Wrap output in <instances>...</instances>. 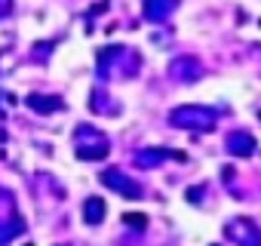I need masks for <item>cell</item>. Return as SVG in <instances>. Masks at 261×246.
Instances as JSON below:
<instances>
[{
    "mask_svg": "<svg viewBox=\"0 0 261 246\" xmlns=\"http://www.w3.org/2000/svg\"><path fill=\"white\" fill-rule=\"evenodd\" d=\"M105 215H108L105 200H101V197H86V203H83V222H86V225H98Z\"/></svg>",
    "mask_w": 261,
    "mask_h": 246,
    "instance_id": "cell-6",
    "label": "cell"
},
{
    "mask_svg": "<svg viewBox=\"0 0 261 246\" xmlns=\"http://www.w3.org/2000/svg\"><path fill=\"white\" fill-rule=\"evenodd\" d=\"M169 74H172L175 80H181V83H191V80L200 77V62L191 59V56H181V59H175V62L169 65Z\"/></svg>",
    "mask_w": 261,
    "mask_h": 246,
    "instance_id": "cell-4",
    "label": "cell"
},
{
    "mask_svg": "<svg viewBox=\"0 0 261 246\" xmlns=\"http://www.w3.org/2000/svg\"><path fill=\"white\" fill-rule=\"evenodd\" d=\"M25 105H28V108H34L37 114H53V111H62V108H65L56 95H49V99H46V95H37V92H34V95H28V99H25Z\"/></svg>",
    "mask_w": 261,
    "mask_h": 246,
    "instance_id": "cell-8",
    "label": "cell"
},
{
    "mask_svg": "<svg viewBox=\"0 0 261 246\" xmlns=\"http://www.w3.org/2000/svg\"><path fill=\"white\" fill-rule=\"evenodd\" d=\"M123 228H129V231H148V215H142V212H126L123 215Z\"/></svg>",
    "mask_w": 261,
    "mask_h": 246,
    "instance_id": "cell-10",
    "label": "cell"
},
{
    "mask_svg": "<svg viewBox=\"0 0 261 246\" xmlns=\"http://www.w3.org/2000/svg\"><path fill=\"white\" fill-rule=\"evenodd\" d=\"M98 179H101V185H105V188H111V191L123 194L126 200H142V194H145V188H142L136 179H129V176H126V173H120V169H105Z\"/></svg>",
    "mask_w": 261,
    "mask_h": 246,
    "instance_id": "cell-2",
    "label": "cell"
},
{
    "mask_svg": "<svg viewBox=\"0 0 261 246\" xmlns=\"http://www.w3.org/2000/svg\"><path fill=\"white\" fill-rule=\"evenodd\" d=\"M169 157V151H142L139 157H136V163L139 166H157L160 160H166Z\"/></svg>",
    "mask_w": 261,
    "mask_h": 246,
    "instance_id": "cell-11",
    "label": "cell"
},
{
    "mask_svg": "<svg viewBox=\"0 0 261 246\" xmlns=\"http://www.w3.org/2000/svg\"><path fill=\"white\" fill-rule=\"evenodd\" d=\"M252 136H246V133H233L230 139H227V151L230 154H249L252 151Z\"/></svg>",
    "mask_w": 261,
    "mask_h": 246,
    "instance_id": "cell-9",
    "label": "cell"
},
{
    "mask_svg": "<svg viewBox=\"0 0 261 246\" xmlns=\"http://www.w3.org/2000/svg\"><path fill=\"white\" fill-rule=\"evenodd\" d=\"M10 10H13V0H0V19L10 16Z\"/></svg>",
    "mask_w": 261,
    "mask_h": 246,
    "instance_id": "cell-12",
    "label": "cell"
},
{
    "mask_svg": "<svg viewBox=\"0 0 261 246\" xmlns=\"http://www.w3.org/2000/svg\"><path fill=\"white\" fill-rule=\"evenodd\" d=\"M200 194H203V188H188V200H191V203H197Z\"/></svg>",
    "mask_w": 261,
    "mask_h": 246,
    "instance_id": "cell-13",
    "label": "cell"
},
{
    "mask_svg": "<svg viewBox=\"0 0 261 246\" xmlns=\"http://www.w3.org/2000/svg\"><path fill=\"white\" fill-rule=\"evenodd\" d=\"M224 234H227L233 243H240V246H258V243H261L255 225L246 222V218H230V222L224 225Z\"/></svg>",
    "mask_w": 261,
    "mask_h": 246,
    "instance_id": "cell-3",
    "label": "cell"
},
{
    "mask_svg": "<svg viewBox=\"0 0 261 246\" xmlns=\"http://www.w3.org/2000/svg\"><path fill=\"white\" fill-rule=\"evenodd\" d=\"M74 154H77L80 160H101V157H108V139H105L101 133H95L92 142H89V145L80 142V145L74 148Z\"/></svg>",
    "mask_w": 261,
    "mask_h": 246,
    "instance_id": "cell-5",
    "label": "cell"
},
{
    "mask_svg": "<svg viewBox=\"0 0 261 246\" xmlns=\"http://www.w3.org/2000/svg\"><path fill=\"white\" fill-rule=\"evenodd\" d=\"M175 4L178 0H145V16L151 22H160V19H166L175 10Z\"/></svg>",
    "mask_w": 261,
    "mask_h": 246,
    "instance_id": "cell-7",
    "label": "cell"
},
{
    "mask_svg": "<svg viewBox=\"0 0 261 246\" xmlns=\"http://www.w3.org/2000/svg\"><path fill=\"white\" fill-rule=\"evenodd\" d=\"M169 123L178 130H212L215 127V111L203 105H181L169 111Z\"/></svg>",
    "mask_w": 261,
    "mask_h": 246,
    "instance_id": "cell-1",
    "label": "cell"
}]
</instances>
